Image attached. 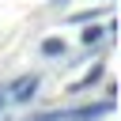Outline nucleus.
Listing matches in <instances>:
<instances>
[{"label":"nucleus","instance_id":"f03ea898","mask_svg":"<svg viewBox=\"0 0 121 121\" xmlns=\"http://www.w3.org/2000/svg\"><path fill=\"white\" fill-rule=\"evenodd\" d=\"M8 91H11V98H15V102H26V98L38 91V76H19Z\"/></svg>","mask_w":121,"mask_h":121},{"label":"nucleus","instance_id":"20e7f679","mask_svg":"<svg viewBox=\"0 0 121 121\" xmlns=\"http://www.w3.org/2000/svg\"><path fill=\"white\" fill-rule=\"evenodd\" d=\"M98 76H102V64H95V68H91V72H87V76H83L79 83H72V91H83V87H91V83H95Z\"/></svg>","mask_w":121,"mask_h":121},{"label":"nucleus","instance_id":"39448f33","mask_svg":"<svg viewBox=\"0 0 121 121\" xmlns=\"http://www.w3.org/2000/svg\"><path fill=\"white\" fill-rule=\"evenodd\" d=\"M102 30H106V26H87V30L79 34V38H83V45H95V42H102Z\"/></svg>","mask_w":121,"mask_h":121},{"label":"nucleus","instance_id":"423d86ee","mask_svg":"<svg viewBox=\"0 0 121 121\" xmlns=\"http://www.w3.org/2000/svg\"><path fill=\"white\" fill-rule=\"evenodd\" d=\"M0 106H4V95H0Z\"/></svg>","mask_w":121,"mask_h":121},{"label":"nucleus","instance_id":"7ed1b4c3","mask_svg":"<svg viewBox=\"0 0 121 121\" xmlns=\"http://www.w3.org/2000/svg\"><path fill=\"white\" fill-rule=\"evenodd\" d=\"M42 53H45V57H60V53H64V38H45V42H42Z\"/></svg>","mask_w":121,"mask_h":121},{"label":"nucleus","instance_id":"f257e3e1","mask_svg":"<svg viewBox=\"0 0 121 121\" xmlns=\"http://www.w3.org/2000/svg\"><path fill=\"white\" fill-rule=\"evenodd\" d=\"M110 110H113V98H106V102H91V106H76V110L34 113V117H26V121H95V117H102V113H110Z\"/></svg>","mask_w":121,"mask_h":121}]
</instances>
